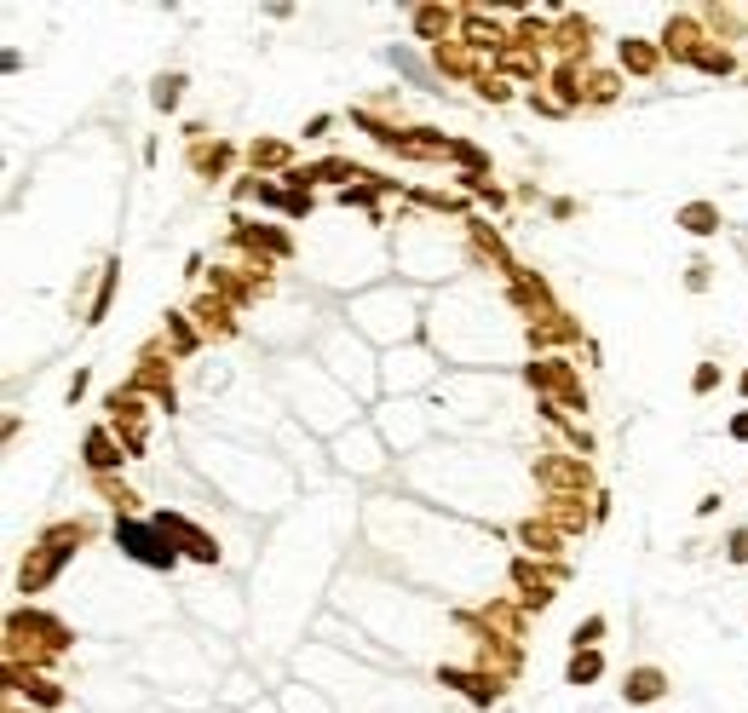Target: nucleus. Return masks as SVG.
<instances>
[{
  "instance_id": "7ed1b4c3",
  "label": "nucleus",
  "mask_w": 748,
  "mask_h": 713,
  "mask_svg": "<svg viewBox=\"0 0 748 713\" xmlns=\"http://www.w3.org/2000/svg\"><path fill=\"white\" fill-rule=\"evenodd\" d=\"M64 564H70V552H58V547H35L24 558V570H18V587H24V593H41V587H47L52 575L64 570Z\"/></svg>"
},
{
  "instance_id": "393cba45",
  "label": "nucleus",
  "mask_w": 748,
  "mask_h": 713,
  "mask_svg": "<svg viewBox=\"0 0 748 713\" xmlns=\"http://www.w3.org/2000/svg\"><path fill=\"white\" fill-rule=\"evenodd\" d=\"M599 633H605V616H587L582 627H576V650H593V644H599Z\"/></svg>"
},
{
  "instance_id": "20e7f679",
  "label": "nucleus",
  "mask_w": 748,
  "mask_h": 713,
  "mask_svg": "<svg viewBox=\"0 0 748 713\" xmlns=\"http://www.w3.org/2000/svg\"><path fill=\"white\" fill-rule=\"evenodd\" d=\"M444 685H455L467 702H478V708L501 702V673H461V667H444Z\"/></svg>"
},
{
  "instance_id": "4468645a",
  "label": "nucleus",
  "mask_w": 748,
  "mask_h": 713,
  "mask_svg": "<svg viewBox=\"0 0 748 713\" xmlns=\"http://www.w3.org/2000/svg\"><path fill=\"white\" fill-rule=\"evenodd\" d=\"M432 58H438V69H449V75H478V64H472V46H467V41L432 46Z\"/></svg>"
},
{
  "instance_id": "6e6552de",
  "label": "nucleus",
  "mask_w": 748,
  "mask_h": 713,
  "mask_svg": "<svg viewBox=\"0 0 748 713\" xmlns=\"http://www.w3.org/2000/svg\"><path fill=\"white\" fill-rule=\"evenodd\" d=\"M530 386L559 391V397H570V403H582V386H576V374H570L564 363H530Z\"/></svg>"
},
{
  "instance_id": "f8f14e48",
  "label": "nucleus",
  "mask_w": 748,
  "mask_h": 713,
  "mask_svg": "<svg viewBox=\"0 0 748 713\" xmlns=\"http://www.w3.org/2000/svg\"><path fill=\"white\" fill-rule=\"evenodd\" d=\"M236 242H242V248H265V253H277V259H288V236H282V230L236 225Z\"/></svg>"
},
{
  "instance_id": "9d476101",
  "label": "nucleus",
  "mask_w": 748,
  "mask_h": 713,
  "mask_svg": "<svg viewBox=\"0 0 748 713\" xmlns=\"http://www.w3.org/2000/svg\"><path fill=\"white\" fill-rule=\"evenodd\" d=\"M121 449H116V437L104 432V426H93V432H87V466H93V472H110V466H121Z\"/></svg>"
},
{
  "instance_id": "39448f33",
  "label": "nucleus",
  "mask_w": 748,
  "mask_h": 713,
  "mask_svg": "<svg viewBox=\"0 0 748 713\" xmlns=\"http://www.w3.org/2000/svg\"><path fill=\"white\" fill-rule=\"evenodd\" d=\"M662 46H668L674 58H685V64H697V52H702L708 41H702L697 18H668V29H662Z\"/></svg>"
},
{
  "instance_id": "1a4fd4ad",
  "label": "nucleus",
  "mask_w": 748,
  "mask_h": 713,
  "mask_svg": "<svg viewBox=\"0 0 748 713\" xmlns=\"http://www.w3.org/2000/svg\"><path fill=\"white\" fill-rule=\"evenodd\" d=\"M518 541L536 552V558H547V552H559L564 529H559V524H547V518H530V524H518Z\"/></svg>"
},
{
  "instance_id": "b1692460",
  "label": "nucleus",
  "mask_w": 748,
  "mask_h": 713,
  "mask_svg": "<svg viewBox=\"0 0 748 713\" xmlns=\"http://www.w3.org/2000/svg\"><path fill=\"white\" fill-rule=\"evenodd\" d=\"M697 69H708V75H725V69H731V52H720V46H702V52H697Z\"/></svg>"
},
{
  "instance_id": "423d86ee",
  "label": "nucleus",
  "mask_w": 748,
  "mask_h": 713,
  "mask_svg": "<svg viewBox=\"0 0 748 713\" xmlns=\"http://www.w3.org/2000/svg\"><path fill=\"white\" fill-rule=\"evenodd\" d=\"M513 581H518L524 610H547V604H553V575H536V570H530V558H518V564H513Z\"/></svg>"
},
{
  "instance_id": "a211bd4d",
  "label": "nucleus",
  "mask_w": 748,
  "mask_h": 713,
  "mask_svg": "<svg viewBox=\"0 0 748 713\" xmlns=\"http://www.w3.org/2000/svg\"><path fill=\"white\" fill-rule=\"evenodd\" d=\"M196 322H202V334H231V311H225L219 299H202V305H196Z\"/></svg>"
},
{
  "instance_id": "f257e3e1",
  "label": "nucleus",
  "mask_w": 748,
  "mask_h": 713,
  "mask_svg": "<svg viewBox=\"0 0 748 713\" xmlns=\"http://www.w3.org/2000/svg\"><path fill=\"white\" fill-rule=\"evenodd\" d=\"M116 541L127 547V558H139L150 570H173L179 564V547L173 535H162L156 524H133V518H116Z\"/></svg>"
},
{
  "instance_id": "aec40b11",
  "label": "nucleus",
  "mask_w": 748,
  "mask_h": 713,
  "mask_svg": "<svg viewBox=\"0 0 748 713\" xmlns=\"http://www.w3.org/2000/svg\"><path fill=\"white\" fill-rule=\"evenodd\" d=\"M622 69H633V75H651L656 69V52L645 41H622Z\"/></svg>"
},
{
  "instance_id": "4be33fe9",
  "label": "nucleus",
  "mask_w": 748,
  "mask_h": 713,
  "mask_svg": "<svg viewBox=\"0 0 748 713\" xmlns=\"http://www.w3.org/2000/svg\"><path fill=\"white\" fill-rule=\"evenodd\" d=\"M248 161H254V167H288V144L265 138V144H254V150H248Z\"/></svg>"
},
{
  "instance_id": "9b49d317",
  "label": "nucleus",
  "mask_w": 748,
  "mask_h": 713,
  "mask_svg": "<svg viewBox=\"0 0 748 713\" xmlns=\"http://www.w3.org/2000/svg\"><path fill=\"white\" fill-rule=\"evenodd\" d=\"M415 380H426V357L421 351H392V363H386V386H415Z\"/></svg>"
},
{
  "instance_id": "f3484780",
  "label": "nucleus",
  "mask_w": 748,
  "mask_h": 713,
  "mask_svg": "<svg viewBox=\"0 0 748 713\" xmlns=\"http://www.w3.org/2000/svg\"><path fill=\"white\" fill-rule=\"evenodd\" d=\"M679 225L691 230V236H714L720 230V207H708V202H691L685 213H679Z\"/></svg>"
},
{
  "instance_id": "dca6fc26",
  "label": "nucleus",
  "mask_w": 748,
  "mask_h": 713,
  "mask_svg": "<svg viewBox=\"0 0 748 713\" xmlns=\"http://www.w3.org/2000/svg\"><path fill=\"white\" fill-rule=\"evenodd\" d=\"M541 478L553 483V489H582L587 466H576V460H541Z\"/></svg>"
},
{
  "instance_id": "c85d7f7f",
  "label": "nucleus",
  "mask_w": 748,
  "mask_h": 713,
  "mask_svg": "<svg viewBox=\"0 0 748 713\" xmlns=\"http://www.w3.org/2000/svg\"><path fill=\"white\" fill-rule=\"evenodd\" d=\"M731 437H737V443H748V409L737 414V420H731Z\"/></svg>"
},
{
  "instance_id": "f03ea898",
  "label": "nucleus",
  "mask_w": 748,
  "mask_h": 713,
  "mask_svg": "<svg viewBox=\"0 0 748 713\" xmlns=\"http://www.w3.org/2000/svg\"><path fill=\"white\" fill-rule=\"evenodd\" d=\"M150 524L162 529V535H173V541H185V552L196 558V564H219V547H213V535H202V529L190 524V518H179V512H156Z\"/></svg>"
},
{
  "instance_id": "cd10ccee",
  "label": "nucleus",
  "mask_w": 748,
  "mask_h": 713,
  "mask_svg": "<svg viewBox=\"0 0 748 713\" xmlns=\"http://www.w3.org/2000/svg\"><path fill=\"white\" fill-rule=\"evenodd\" d=\"M691 386H697V391H714V386H720V368H714V363H702V368H697V380H691Z\"/></svg>"
},
{
  "instance_id": "412c9836",
  "label": "nucleus",
  "mask_w": 748,
  "mask_h": 713,
  "mask_svg": "<svg viewBox=\"0 0 748 713\" xmlns=\"http://www.w3.org/2000/svg\"><path fill=\"white\" fill-rule=\"evenodd\" d=\"M179 92H185V75H162V81L150 87V104H156V110H173V104H179Z\"/></svg>"
},
{
  "instance_id": "5701e85b",
  "label": "nucleus",
  "mask_w": 748,
  "mask_h": 713,
  "mask_svg": "<svg viewBox=\"0 0 748 713\" xmlns=\"http://www.w3.org/2000/svg\"><path fill=\"white\" fill-rule=\"evenodd\" d=\"M167 334H173V351H196V328L185 317H167Z\"/></svg>"
},
{
  "instance_id": "6ab92c4d",
  "label": "nucleus",
  "mask_w": 748,
  "mask_h": 713,
  "mask_svg": "<svg viewBox=\"0 0 748 713\" xmlns=\"http://www.w3.org/2000/svg\"><path fill=\"white\" fill-rule=\"evenodd\" d=\"M599 673H605L599 650H576V656H570V685H593Z\"/></svg>"
},
{
  "instance_id": "a878e982",
  "label": "nucleus",
  "mask_w": 748,
  "mask_h": 713,
  "mask_svg": "<svg viewBox=\"0 0 748 713\" xmlns=\"http://www.w3.org/2000/svg\"><path fill=\"white\" fill-rule=\"evenodd\" d=\"M587 98H593V104H610V98H616V75H593V81H587Z\"/></svg>"
},
{
  "instance_id": "c756f323",
  "label": "nucleus",
  "mask_w": 748,
  "mask_h": 713,
  "mask_svg": "<svg viewBox=\"0 0 748 713\" xmlns=\"http://www.w3.org/2000/svg\"><path fill=\"white\" fill-rule=\"evenodd\" d=\"M743 397H748V374H743Z\"/></svg>"
},
{
  "instance_id": "0eeeda50",
  "label": "nucleus",
  "mask_w": 748,
  "mask_h": 713,
  "mask_svg": "<svg viewBox=\"0 0 748 713\" xmlns=\"http://www.w3.org/2000/svg\"><path fill=\"white\" fill-rule=\"evenodd\" d=\"M622 696H628L633 708H645V702H662V696H668V673H662V667H633L628 685H622Z\"/></svg>"
},
{
  "instance_id": "bb28decb",
  "label": "nucleus",
  "mask_w": 748,
  "mask_h": 713,
  "mask_svg": "<svg viewBox=\"0 0 748 713\" xmlns=\"http://www.w3.org/2000/svg\"><path fill=\"white\" fill-rule=\"evenodd\" d=\"M731 564H748V524L731 529Z\"/></svg>"
},
{
  "instance_id": "2eb2a0df",
  "label": "nucleus",
  "mask_w": 748,
  "mask_h": 713,
  "mask_svg": "<svg viewBox=\"0 0 748 713\" xmlns=\"http://www.w3.org/2000/svg\"><path fill=\"white\" fill-rule=\"evenodd\" d=\"M449 23H455V12H449V6H421V12H415V29H421L432 46H444Z\"/></svg>"
},
{
  "instance_id": "ddd939ff",
  "label": "nucleus",
  "mask_w": 748,
  "mask_h": 713,
  "mask_svg": "<svg viewBox=\"0 0 748 713\" xmlns=\"http://www.w3.org/2000/svg\"><path fill=\"white\" fill-rule=\"evenodd\" d=\"M190 167L208 173V179H219V173L231 167V144H190Z\"/></svg>"
}]
</instances>
